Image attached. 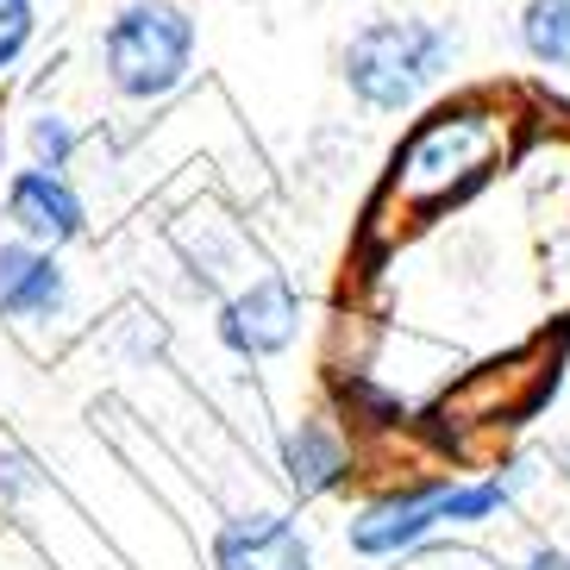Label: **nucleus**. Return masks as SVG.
Returning <instances> with one entry per match:
<instances>
[{
    "instance_id": "obj_8",
    "label": "nucleus",
    "mask_w": 570,
    "mask_h": 570,
    "mask_svg": "<svg viewBox=\"0 0 570 570\" xmlns=\"http://www.w3.org/2000/svg\"><path fill=\"white\" fill-rule=\"evenodd\" d=\"M69 307V276L57 252H38L26 238H0V320L13 326H51Z\"/></svg>"
},
{
    "instance_id": "obj_14",
    "label": "nucleus",
    "mask_w": 570,
    "mask_h": 570,
    "mask_svg": "<svg viewBox=\"0 0 570 570\" xmlns=\"http://www.w3.org/2000/svg\"><path fill=\"white\" fill-rule=\"evenodd\" d=\"M520 570H570V552H558V546H539V552L520 558Z\"/></svg>"
},
{
    "instance_id": "obj_5",
    "label": "nucleus",
    "mask_w": 570,
    "mask_h": 570,
    "mask_svg": "<svg viewBox=\"0 0 570 570\" xmlns=\"http://www.w3.org/2000/svg\"><path fill=\"white\" fill-rule=\"evenodd\" d=\"M214 333H219V345H226L233 357H252V364H257V357L288 352L295 333H302V288L269 269V276L245 283L233 302L219 307Z\"/></svg>"
},
{
    "instance_id": "obj_9",
    "label": "nucleus",
    "mask_w": 570,
    "mask_h": 570,
    "mask_svg": "<svg viewBox=\"0 0 570 570\" xmlns=\"http://www.w3.org/2000/svg\"><path fill=\"white\" fill-rule=\"evenodd\" d=\"M283 476L302 502L333 495V489L352 476V452H345V439H338L326 420H302V426H288V439H283Z\"/></svg>"
},
{
    "instance_id": "obj_7",
    "label": "nucleus",
    "mask_w": 570,
    "mask_h": 570,
    "mask_svg": "<svg viewBox=\"0 0 570 570\" xmlns=\"http://www.w3.org/2000/svg\"><path fill=\"white\" fill-rule=\"evenodd\" d=\"M214 570H314V546L288 514H233L214 533Z\"/></svg>"
},
{
    "instance_id": "obj_2",
    "label": "nucleus",
    "mask_w": 570,
    "mask_h": 570,
    "mask_svg": "<svg viewBox=\"0 0 570 570\" xmlns=\"http://www.w3.org/2000/svg\"><path fill=\"white\" fill-rule=\"evenodd\" d=\"M527 470H508V476H476V483H458V476H433V483H407L383 502H370L352 520V552L357 558H395L420 539H433L439 527H476V520L502 514L520 495Z\"/></svg>"
},
{
    "instance_id": "obj_11",
    "label": "nucleus",
    "mask_w": 570,
    "mask_h": 570,
    "mask_svg": "<svg viewBox=\"0 0 570 570\" xmlns=\"http://www.w3.org/2000/svg\"><path fill=\"white\" fill-rule=\"evenodd\" d=\"M26 145H32V164H38V169H57V176H63V169L76 164V145H82V132H76L63 114H38L32 132H26Z\"/></svg>"
},
{
    "instance_id": "obj_3",
    "label": "nucleus",
    "mask_w": 570,
    "mask_h": 570,
    "mask_svg": "<svg viewBox=\"0 0 570 570\" xmlns=\"http://www.w3.org/2000/svg\"><path fill=\"white\" fill-rule=\"evenodd\" d=\"M495 157H502V114L445 107V114L420 119L407 132V145L395 151V195L407 207L458 202L495 169Z\"/></svg>"
},
{
    "instance_id": "obj_4",
    "label": "nucleus",
    "mask_w": 570,
    "mask_h": 570,
    "mask_svg": "<svg viewBox=\"0 0 570 570\" xmlns=\"http://www.w3.org/2000/svg\"><path fill=\"white\" fill-rule=\"evenodd\" d=\"M195 69V19L176 0H126L101 26V76L119 101H164Z\"/></svg>"
},
{
    "instance_id": "obj_1",
    "label": "nucleus",
    "mask_w": 570,
    "mask_h": 570,
    "mask_svg": "<svg viewBox=\"0 0 570 570\" xmlns=\"http://www.w3.org/2000/svg\"><path fill=\"white\" fill-rule=\"evenodd\" d=\"M452 57H458L452 32L433 26V19H370V26L352 32V45L338 57V76H345L357 107L402 114L433 82H445Z\"/></svg>"
},
{
    "instance_id": "obj_6",
    "label": "nucleus",
    "mask_w": 570,
    "mask_h": 570,
    "mask_svg": "<svg viewBox=\"0 0 570 570\" xmlns=\"http://www.w3.org/2000/svg\"><path fill=\"white\" fill-rule=\"evenodd\" d=\"M7 219H13V233L38 252H63L76 238L88 233V207L82 195L69 188V176L57 169H13V183H7Z\"/></svg>"
},
{
    "instance_id": "obj_13",
    "label": "nucleus",
    "mask_w": 570,
    "mask_h": 570,
    "mask_svg": "<svg viewBox=\"0 0 570 570\" xmlns=\"http://www.w3.org/2000/svg\"><path fill=\"white\" fill-rule=\"evenodd\" d=\"M38 476H32V458L26 452H0V495H32Z\"/></svg>"
},
{
    "instance_id": "obj_10",
    "label": "nucleus",
    "mask_w": 570,
    "mask_h": 570,
    "mask_svg": "<svg viewBox=\"0 0 570 570\" xmlns=\"http://www.w3.org/2000/svg\"><path fill=\"white\" fill-rule=\"evenodd\" d=\"M520 51L539 69H570V0H527L520 7Z\"/></svg>"
},
{
    "instance_id": "obj_12",
    "label": "nucleus",
    "mask_w": 570,
    "mask_h": 570,
    "mask_svg": "<svg viewBox=\"0 0 570 570\" xmlns=\"http://www.w3.org/2000/svg\"><path fill=\"white\" fill-rule=\"evenodd\" d=\"M32 38H38V7L32 0H0V76L32 51Z\"/></svg>"
}]
</instances>
